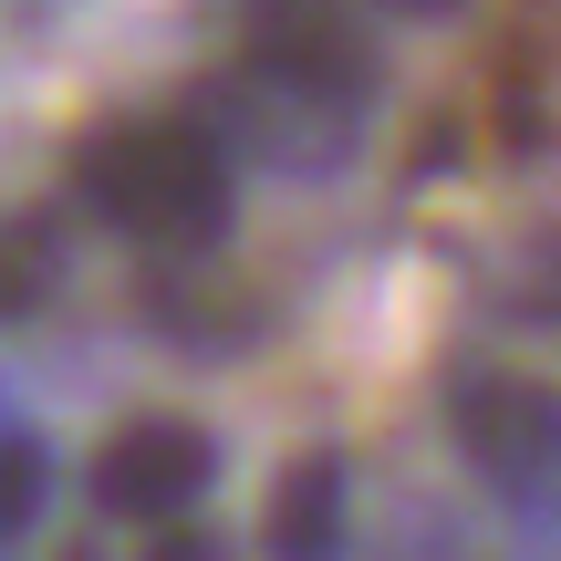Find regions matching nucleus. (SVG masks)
<instances>
[{
	"label": "nucleus",
	"instance_id": "4",
	"mask_svg": "<svg viewBox=\"0 0 561 561\" xmlns=\"http://www.w3.org/2000/svg\"><path fill=\"white\" fill-rule=\"evenodd\" d=\"M240 62L271 83H312V94H375V42L354 0H250Z\"/></svg>",
	"mask_w": 561,
	"mask_h": 561
},
{
	"label": "nucleus",
	"instance_id": "2",
	"mask_svg": "<svg viewBox=\"0 0 561 561\" xmlns=\"http://www.w3.org/2000/svg\"><path fill=\"white\" fill-rule=\"evenodd\" d=\"M447 437H458L468 479L510 510L520 530H561V385L530 364H458L447 375Z\"/></svg>",
	"mask_w": 561,
	"mask_h": 561
},
{
	"label": "nucleus",
	"instance_id": "6",
	"mask_svg": "<svg viewBox=\"0 0 561 561\" xmlns=\"http://www.w3.org/2000/svg\"><path fill=\"white\" fill-rule=\"evenodd\" d=\"M42 301H53V240L21 219H0V333L11 322H32Z\"/></svg>",
	"mask_w": 561,
	"mask_h": 561
},
{
	"label": "nucleus",
	"instance_id": "7",
	"mask_svg": "<svg viewBox=\"0 0 561 561\" xmlns=\"http://www.w3.org/2000/svg\"><path fill=\"white\" fill-rule=\"evenodd\" d=\"M42 500H53V458H42V437H32V426H0V541L32 530Z\"/></svg>",
	"mask_w": 561,
	"mask_h": 561
},
{
	"label": "nucleus",
	"instance_id": "8",
	"mask_svg": "<svg viewBox=\"0 0 561 561\" xmlns=\"http://www.w3.org/2000/svg\"><path fill=\"white\" fill-rule=\"evenodd\" d=\"M146 561H219V541H208V530H157V551H146Z\"/></svg>",
	"mask_w": 561,
	"mask_h": 561
},
{
	"label": "nucleus",
	"instance_id": "9",
	"mask_svg": "<svg viewBox=\"0 0 561 561\" xmlns=\"http://www.w3.org/2000/svg\"><path fill=\"white\" fill-rule=\"evenodd\" d=\"M375 11H396V21H447V11H468V0H375Z\"/></svg>",
	"mask_w": 561,
	"mask_h": 561
},
{
	"label": "nucleus",
	"instance_id": "1",
	"mask_svg": "<svg viewBox=\"0 0 561 561\" xmlns=\"http://www.w3.org/2000/svg\"><path fill=\"white\" fill-rule=\"evenodd\" d=\"M73 187L104 229H125L136 250H167V261H198L219 250L229 208H240V167L208 136L198 104H157V115H115L73 146Z\"/></svg>",
	"mask_w": 561,
	"mask_h": 561
},
{
	"label": "nucleus",
	"instance_id": "5",
	"mask_svg": "<svg viewBox=\"0 0 561 561\" xmlns=\"http://www.w3.org/2000/svg\"><path fill=\"white\" fill-rule=\"evenodd\" d=\"M343 541H354V468H343V447H301L271 479L261 561H343Z\"/></svg>",
	"mask_w": 561,
	"mask_h": 561
},
{
	"label": "nucleus",
	"instance_id": "3",
	"mask_svg": "<svg viewBox=\"0 0 561 561\" xmlns=\"http://www.w3.org/2000/svg\"><path fill=\"white\" fill-rule=\"evenodd\" d=\"M208 479H219V437L198 416H125L94 447V510L104 520H136V530L198 520Z\"/></svg>",
	"mask_w": 561,
	"mask_h": 561
}]
</instances>
